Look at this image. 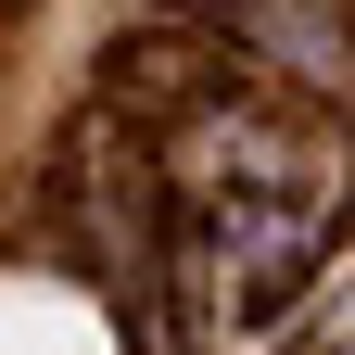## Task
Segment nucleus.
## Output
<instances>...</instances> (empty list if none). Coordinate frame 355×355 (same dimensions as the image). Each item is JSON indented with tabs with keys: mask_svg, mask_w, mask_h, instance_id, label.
I'll list each match as a JSON object with an SVG mask.
<instances>
[{
	"mask_svg": "<svg viewBox=\"0 0 355 355\" xmlns=\"http://www.w3.org/2000/svg\"><path fill=\"white\" fill-rule=\"evenodd\" d=\"M13 13H38V0H0V26H13Z\"/></svg>",
	"mask_w": 355,
	"mask_h": 355,
	"instance_id": "obj_1",
	"label": "nucleus"
}]
</instances>
